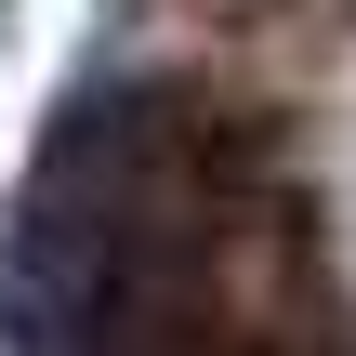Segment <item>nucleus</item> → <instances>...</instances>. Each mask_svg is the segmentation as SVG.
Returning <instances> with one entry per match:
<instances>
[{
  "label": "nucleus",
  "instance_id": "obj_1",
  "mask_svg": "<svg viewBox=\"0 0 356 356\" xmlns=\"http://www.w3.org/2000/svg\"><path fill=\"white\" fill-rule=\"evenodd\" d=\"M0 13H13V0H0Z\"/></svg>",
  "mask_w": 356,
  "mask_h": 356
}]
</instances>
